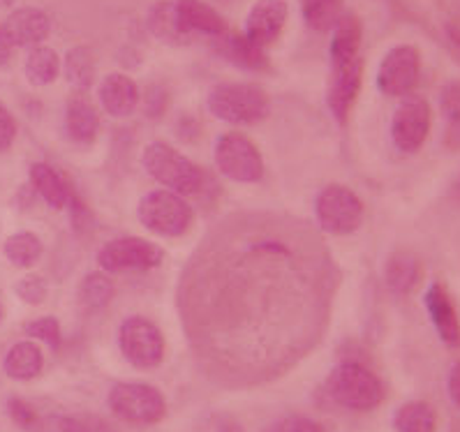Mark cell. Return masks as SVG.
I'll return each mask as SVG.
<instances>
[{"instance_id":"obj_1","label":"cell","mask_w":460,"mask_h":432,"mask_svg":"<svg viewBox=\"0 0 460 432\" xmlns=\"http://www.w3.org/2000/svg\"><path fill=\"white\" fill-rule=\"evenodd\" d=\"M341 273L320 234L285 213H232L201 238L179 282L197 367L222 389L288 375L329 331Z\"/></svg>"},{"instance_id":"obj_2","label":"cell","mask_w":460,"mask_h":432,"mask_svg":"<svg viewBox=\"0 0 460 432\" xmlns=\"http://www.w3.org/2000/svg\"><path fill=\"white\" fill-rule=\"evenodd\" d=\"M144 167L151 173L153 179L164 190H172L181 197H197L204 195L208 179H206L204 169L197 167L192 160L169 146L167 141H153L144 151Z\"/></svg>"},{"instance_id":"obj_3","label":"cell","mask_w":460,"mask_h":432,"mask_svg":"<svg viewBox=\"0 0 460 432\" xmlns=\"http://www.w3.org/2000/svg\"><path fill=\"white\" fill-rule=\"evenodd\" d=\"M326 393L349 411H373L385 400V384L358 361H341L326 379Z\"/></svg>"},{"instance_id":"obj_4","label":"cell","mask_w":460,"mask_h":432,"mask_svg":"<svg viewBox=\"0 0 460 432\" xmlns=\"http://www.w3.org/2000/svg\"><path fill=\"white\" fill-rule=\"evenodd\" d=\"M206 104L216 119L232 125H255L271 114L269 95L252 84H217L208 93Z\"/></svg>"},{"instance_id":"obj_5","label":"cell","mask_w":460,"mask_h":432,"mask_svg":"<svg viewBox=\"0 0 460 432\" xmlns=\"http://www.w3.org/2000/svg\"><path fill=\"white\" fill-rule=\"evenodd\" d=\"M107 402L109 410L130 426H155L167 416V400L151 384H116L109 391Z\"/></svg>"},{"instance_id":"obj_6","label":"cell","mask_w":460,"mask_h":432,"mask_svg":"<svg viewBox=\"0 0 460 432\" xmlns=\"http://www.w3.org/2000/svg\"><path fill=\"white\" fill-rule=\"evenodd\" d=\"M137 217L148 232L160 234L164 238L183 236L192 225V206L185 197L176 195L172 190H151L141 197L137 206Z\"/></svg>"},{"instance_id":"obj_7","label":"cell","mask_w":460,"mask_h":432,"mask_svg":"<svg viewBox=\"0 0 460 432\" xmlns=\"http://www.w3.org/2000/svg\"><path fill=\"white\" fill-rule=\"evenodd\" d=\"M314 216L322 232L347 236L363 225V204L354 190L345 185H326L314 201Z\"/></svg>"},{"instance_id":"obj_8","label":"cell","mask_w":460,"mask_h":432,"mask_svg":"<svg viewBox=\"0 0 460 432\" xmlns=\"http://www.w3.org/2000/svg\"><path fill=\"white\" fill-rule=\"evenodd\" d=\"M216 164L234 183H257L264 176L260 148L241 132H225L216 141Z\"/></svg>"},{"instance_id":"obj_9","label":"cell","mask_w":460,"mask_h":432,"mask_svg":"<svg viewBox=\"0 0 460 432\" xmlns=\"http://www.w3.org/2000/svg\"><path fill=\"white\" fill-rule=\"evenodd\" d=\"M119 347L125 361L139 370H153L164 358L163 331L146 317H128L119 329Z\"/></svg>"},{"instance_id":"obj_10","label":"cell","mask_w":460,"mask_h":432,"mask_svg":"<svg viewBox=\"0 0 460 432\" xmlns=\"http://www.w3.org/2000/svg\"><path fill=\"white\" fill-rule=\"evenodd\" d=\"M164 252L146 238L123 236L109 241L98 252V266L104 273H135L163 264Z\"/></svg>"},{"instance_id":"obj_11","label":"cell","mask_w":460,"mask_h":432,"mask_svg":"<svg viewBox=\"0 0 460 432\" xmlns=\"http://www.w3.org/2000/svg\"><path fill=\"white\" fill-rule=\"evenodd\" d=\"M430 123H433V111L428 100L421 95H405L391 119V139L395 148L407 155L421 151L430 135Z\"/></svg>"},{"instance_id":"obj_12","label":"cell","mask_w":460,"mask_h":432,"mask_svg":"<svg viewBox=\"0 0 460 432\" xmlns=\"http://www.w3.org/2000/svg\"><path fill=\"white\" fill-rule=\"evenodd\" d=\"M421 75V54L411 44H395L377 67V88L389 98H405Z\"/></svg>"},{"instance_id":"obj_13","label":"cell","mask_w":460,"mask_h":432,"mask_svg":"<svg viewBox=\"0 0 460 432\" xmlns=\"http://www.w3.org/2000/svg\"><path fill=\"white\" fill-rule=\"evenodd\" d=\"M363 82V58H354L352 63L341 67H331V82L329 93H326V104H329L331 114L338 123H347V116L352 111L354 102L358 98Z\"/></svg>"},{"instance_id":"obj_14","label":"cell","mask_w":460,"mask_h":432,"mask_svg":"<svg viewBox=\"0 0 460 432\" xmlns=\"http://www.w3.org/2000/svg\"><path fill=\"white\" fill-rule=\"evenodd\" d=\"M285 22H288V3L285 0H257L245 17L243 35L252 44L266 49L269 44L280 38Z\"/></svg>"},{"instance_id":"obj_15","label":"cell","mask_w":460,"mask_h":432,"mask_svg":"<svg viewBox=\"0 0 460 432\" xmlns=\"http://www.w3.org/2000/svg\"><path fill=\"white\" fill-rule=\"evenodd\" d=\"M423 301H426L428 317L433 322L439 340L447 347H451V349L460 347V317L456 313V305L451 301L449 292H447V287L433 282V285L428 287Z\"/></svg>"},{"instance_id":"obj_16","label":"cell","mask_w":460,"mask_h":432,"mask_svg":"<svg viewBox=\"0 0 460 432\" xmlns=\"http://www.w3.org/2000/svg\"><path fill=\"white\" fill-rule=\"evenodd\" d=\"M12 47H40L51 33V22L38 7H19L3 23Z\"/></svg>"},{"instance_id":"obj_17","label":"cell","mask_w":460,"mask_h":432,"mask_svg":"<svg viewBox=\"0 0 460 432\" xmlns=\"http://www.w3.org/2000/svg\"><path fill=\"white\" fill-rule=\"evenodd\" d=\"M98 100L109 116L128 119L139 107V86L123 72H111L100 82Z\"/></svg>"},{"instance_id":"obj_18","label":"cell","mask_w":460,"mask_h":432,"mask_svg":"<svg viewBox=\"0 0 460 432\" xmlns=\"http://www.w3.org/2000/svg\"><path fill=\"white\" fill-rule=\"evenodd\" d=\"M176 12H179L181 23L190 35H211L220 38L229 31L227 22L213 10L204 0H173Z\"/></svg>"},{"instance_id":"obj_19","label":"cell","mask_w":460,"mask_h":432,"mask_svg":"<svg viewBox=\"0 0 460 432\" xmlns=\"http://www.w3.org/2000/svg\"><path fill=\"white\" fill-rule=\"evenodd\" d=\"M333 35H331V47H329V58L331 67H341L352 63L354 58H358V49H361L363 40V28L354 14H347L342 12V17L338 19L336 26L331 28Z\"/></svg>"},{"instance_id":"obj_20","label":"cell","mask_w":460,"mask_h":432,"mask_svg":"<svg viewBox=\"0 0 460 432\" xmlns=\"http://www.w3.org/2000/svg\"><path fill=\"white\" fill-rule=\"evenodd\" d=\"M148 31L155 40L164 44H172V47H181V44L192 42L195 35H190L185 31V26L181 23L179 12H176V5H173V0H160L155 5L148 10Z\"/></svg>"},{"instance_id":"obj_21","label":"cell","mask_w":460,"mask_h":432,"mask_svg":"<svg viewBox=\"0 0 460 432\" xmlns=\"http://www.w3.org/2000/svg\"><path fill=\"white\" fill-rule=\"evenodd\" d=\"M216 49L229 63L243 67V70H266L269 67V58H266L264 49L250 42L245 35L229 33L227 31L225 35L216 38Z\"/></svg>"},{"instance_id":"obj_22","label":"cell","mask_w":460,"mask_h":432,"mask_svg":"<svg viewBox=\"0 0 460 432\" xmlns=\"http://www.w3.org/2000/svg\"><path fill=\"white\" fill-rule=\"evenodd\" d=\"M66 130L67 137L76 144H91L98 137L100 116L91 100L84 98V95H76L70 100L66 109Z\"/></svg>"},{"instance_id":"obj_23","label":"cell","mask_w":460,"mask_h":432,"mask_svg":"<svg viewBox=\"0 0 460 432\" xmlns=\"http://www.w3.org/2000/svg\"><path fill=\"white\" fill-rule=\"evenodd\" d=\"M3 367H5L7 377L17 379V382H28V379H35L42 373L44 354L33 340L17 342L5 354Z\"/></svg>"},{"instance_id":"obj_24","label":"cell","mask_w":460,"mask_h":432,"mask_svg":"<svg viewBox=\"0 0 460 432\" xmlns=\"http://www.w3.org/2000/svg\"><path fill=\"white\" fill-rule=\"evenodd\" d=\"M31 183H33L35 192H38L51 208H56V211L67 208L72 192L70 188H67L66 179H63L54 167H49V164L44 163H35L33 167H31Z\"/></svg>"},{"instance_id":"obj_25","label":"cell","mask_w":460,"mask_h":432,"mask_svg":"<svg viewBox=\"0 0 460 432\" xmlns=\"http://www.w3.org/2000/svg\"><path fill=\"white\" fill-rule=\"evenodd\" d=\"M395 432H435L438 430V414L423 400H411L395 410Z\"/></svg>"},{"instance_id":"obj_26","label":"cell","mask_w":460,"mask_h":432,"mask_svg":"<svg viewBox=\"0 0 460 432\" xmlns=\"http://www.w3.org/2000/svg\"><path fill=\"white\" fill-rule=\"evenodd\" d=\"M23 72H26V79L33 86H49L58 79L60 75V58L51 47H33L31 54L26 56V63H23Z\"/></svg>"},{"instance_id":"obj_27","label":"cell","mask_w":460,"mask_h":432,"mask_svg":"<svg viewBox=\"0 0 460 432\" xmlns=\"http://www.w3.org/2000/svg\"><path fill=\"white\" fill-rule=\"evenodd\" d=\"M114 292L116 289L111 278L104 270H95V273H88L82 280V285H79V303L88 313H100V310L107 308L109 303H111Z\"/></svg>"},{"instance_id":"obj_28","label":"cell","mask_w":460,"mask_h":432,"mask_svg":"<svg viewBox=\"0 0 460 432\" xmlns=\"http://www.w3.org/2000/svg\"><path fill=\"white\" fill-rule=\"evenodd\" d=\"M419 278V261L411 254L398 252L386 264V285L394 294H410L417 287Z\"/></svg>"},{"instance_id":"obj_29","label":"cell","mask_w":460,"mask_h":432,"mask_svg":"<svg viewBox=\"0 0 460 432\" xmlns=\"http://www.w3.org/2000/svg\"><path fill=\"white\" fill-rule=\"evenodd\" d=\"M66 79L70 86H75L76 91H88L95 82V58H93V51L88 47H75V49L67 51L66 56Z\"/></svg>"},{"instance_id":"obj_30","label":"cell","mask_w":460,"mask_h":432,"mask_svg":"<svg viewBox=\"0 0 460 432\" xmlns=\"http://www.w3.org/2000/svg\"><path fill=\"white\" fill-rule=\"evenodd\" d=\"M5 257L19 269H31L40 261L44 248L33 232H17L5 241Z\"/></svg>"},{"instance_id":"obj_31","label":"cell","mask_w":460,"mask_h":432,"mask_svg":"<svg viewBox=\"0 0 460 432\" xmlns=\"http://www.w3.org/2000/svg\"><path fill=\"white\" fill-rule=\"evenodd\" d=\"M301 12L305 26L326 33L342 17V0H301Z\"/></svg>"},{"instance_id":"obj_32","label":"cell","mask_w":460,"mask_h":432,"mask_svg":"<svg viewBox=\"0 0 460 432\" xmlns=\"http://www.w3.org/2000/svg\"><path fill=\"white\" fill-rule=\"evenodd\" d=\"M7 414L22 430L26 432H42V416L28 405L26 400L22 398H10L7 400Z\"/></svg>"},{"instance_id":"obj_33","label":"cell","mask_w":460,"mask_h":432,"mask_svg":"<svg viewBox=\"0 0 460 432\" xmlns=\"http://www.w3.org/2000/svg\"><path fill=\"white\" fill-rule=\"evenodd\" d=\"M23 331H26V335L35 338V340L49 345L51 349H58L60 340H63V338H60V324L56 317L33 319V322H28Z\"/></svg>"},{"instance_id":"obj_34","label":"cell","mask_w":460,"mask_h":432,"mask_svg":"<svg viewBox=\"0 0 460 432\" xmlns=\"http://www.w3.org/2000/svg\"><path fill=\"white\" fill-rule=\"evenodd\" d=\"M439 109L444 120L449 123V130L460 128V82H449L439 93Z\"/></svg>"},{"instance_id":"obj_35","label":"cell","mask_w":460,"mask_h":432,"mask_svg":"<svg viewBox=\"0 0 460 432\" xmlns=\"http://www.w3.org/2000/svg\"><path fill=\"white\" fill-rule=\"evenodd\" d=\"M47 294H49L47 280L42 276H38V273H26L17 282V296L23 303H28V305H40V303H44Z\"/></svg>"},{"instance_id":"obj_36","label":"cell","mask_w":460,"mask_h":432,"mask_svg":"<svg viewBox=\"0 0 460 432\" xmlns=\"http://www.w3.org/2000/svg\"><path fill=\"white\" fill-rule=\"evenodd\" d=\"M42 432H86L84 416L51 414L42 419Z\"/></svg>"},{"instance_id":"obj_37","label":"cell","mask_w":460,"mask_h":432,"mask_svg":"<svg viewBox=\"0 0 460 432\" xmlns=\"http://www.w3.org/2000/svg\"><path fill=\"white\" fill-rule=\"evenodd\" d=\"M266 432H326L322 423H317L314 419L308 416H288V419H280L278 423H273Z\"/></svg>"},{"instance_id":"obj_38","label":"cell","mask_w":460,"mask_h":432,"mask_svg":"<svg viewBox=\"0 0 460 432\" xmlns=\"http://www.w3.org/2000/svg\"><path fill=\"white\" fill-rule=\"evenodd\" d=\"M14 137H17V123H14L10 111L0 104V153L12 146Z\"/></svg>"},{"instance_id":"obj_39","label":"cell","mask_w":460,"mask_h":432,"mask_svg":"<svg viewBox=\"0 0 460 432\" xmlns=\"http://www.w3.org/2000/svg\"><path fill=\"white\" fill-rule=\"evenodd\" d=\"M67 211H70V220H72V227L84 232L88 227V222H91V213H88L86 206L82 201L76 199V195L70 197V204H67Z\"/></svg>"},{"instance_id":"obj_40","label":"cell","mask_w":460,"mask_h":432,"mask_svg":"<svg viewBox=\"0 0 460 432\" xmlns=\"http://www.w3.org/2000/svg\"><path fill=\"white\" fill-rule=\"evenodd\" d=\"M146 114L148 116H160L167 109V93L163 91V88H151L146 95Z\"/></svg>"},{"instance_id":"obj_41","label":"cell","mask_w":460,"mask_h":432,"mask_svg":"<svg viewBox=\"0 0 460 432\" xmlns=\"http://www.w3.org/2000/svg\"><path fill=\"white\" fill-rule=\"evenodd\" d=\"M447 391L456 407L460 410V361H456L449 370V379H447Z\"/></svg>"},{"instance_id":"obj_42","label":"cell","mask_w":460,"mask_h":432,"mask_svg":"<svg viewBox=\"0 0 460 432\" xmlns=\"http://www.w3.org/2000/svg\"><path fill=\"white\" fill-rule=\"evenodd\" d=\"M84 421H86V432H119L111 423H107L100 416H84Z\"/></svg>"},{"instance_id":"obj_43","label":"cell","mask_w":460,"mask_h":432,"mask_svg":"<svg viewBox=\"0 0 460 432\" xmlns=\"http://www.w3.org/2000/svg\"><path fill=\"white\" fill-rule=\"evenodd\" d=\"M216 432H245V430L236 419H232V416H220L216 423Z\"/></svg>"},{"instance_id":"obj_44","label":"cell","mask_w":460,"mask_h":432,"mask_svg":"<svg viewBox=\"0 0 460 432\" xmlns=\"http://www.w3.org/2000/svg\"><path fill=\"white\" fill-rule=\"evenodd\" d=\"M10 56H12V44L10 40H7L3 26H0V66H5L7 60H10Z\"/></svg>"},{"instance_id":"obj_45","label":"cell","mask_w":460,"mask_h":432,"mask_svg":"<svg viewBox=\"0 0 460 432\" xmlns=\"http://www.w3.org/2000/svg\"><path fill=\"white\" fill-rule=\"evenodd\" d=\"M447 35H449L454 49L460 54V26H447Z\"/></svg>"},{"instance_id":"obj_46","label":"cell","mask_w":460,"mask_h":432,"mask_svg":"<svg viewBox=\"0 0 460 432\" xmlns=\"http://www.w3.org/2000/svg\"><path fill=\"white\" fill-rule=\"evenodd\" d=\"M451 199H454L456 204H460V173L456 176L454 183H451Z\"/></svg>"},{"instance_id":"obj_47","label":"cell","mask_w":460,"mask_h":432,"mask_svg":"<svg viewBox=\"0 0 460 432\" xmlns=\"http://www.w3.org/2000/svg\"><path fill=\"white\" fill-rule=\"evenodd\" d=\"M12 3H14V0H0V7H12Z\"/></svg>"},{"instance_id":"obj_48","label":"cell","mask_w":460,"mask_h":432,"mask_svg":"<svg viewBox=\"0 0 460 432\" xmlns=\"http://www.w3.org/2000/svg\"><path fill=\"white\" fill-rule=\"evenodd\" d=\"M0 322H3V305H0Z\"/></svg>"}]
</instances>
